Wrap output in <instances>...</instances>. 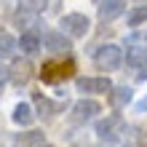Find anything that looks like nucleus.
<instances>
[{
    "instance_id": "obj_16",
    "label": "nucleus",
    "mask_w": 147,
    "mask_h": 147,
    "mask_svg": "<svg viewBox=\"0 0 147 147\" xmlns=\"http://www.w3.org/2000/svg\"><path fill=\"white\" fill-rule=\"evenodd\" d=\"M126 62L131 64V67H139L147 62V48H139V46H131L128 48V54H126Z\"/></svg>"
},
{
    "instance_id": "obj_2",
    "label": "nucleus",
    "mask_w": 147,
    "mask_h": 147,
    "mask_svg": "<svg viewBox=\"0 0 147 147\" xmlns=\"http://www.w3.org/2000/svg\"><path fill=\"white\" fill-rule=\"evenodd\" d=\"M59 27H62L64 35H70L72 40L75 38H86L91 30V22L86 13H64L62 19H59Z\"/></svg>"
},
{
    "instance_id": "obj_21",
    "label": "nucleus",
    "mask_w": 147,
    "mask_h": 147,
    "mask_svg": "<svg viewBox=\"0 0 147 147\" xmlns=\"http://www.w3.org/2000/svg\"><path fill=\"white\" fill-rule=\"evenodd\" d=\"M136 110H139V112H147V96L139 102V105H136Z\"/></svg>"
},
{
    "instance_id": "obj_8",
    "label": "nucleus",
    "mask_w": 147,
    "mask_h": 147,
    "mask_svg": "<svg viewBox=\"0 0 147 147\" xmlns=\"http://www.w3.org/2000/svg\"><path fill=\"white\" fill-rule=\"evenodd\" d=\"M19 48H22V54H27V56L38 54V51L43 48V38H40V32H38L35 27H30L27 32H22V38H19Z\"/></svg>"
},
{
    "instance_id": "obj_11",
    "label": "nucleus",
    "mask_w": 147,
    "mask_h": 147,
    "mask_svg": "<svg viewBox=\"0 0 147 147\" xmlns=\"http://www.w3.org/2000/svg\"><path fill=\"white\" fill-rule=\"evenodd\" d=\"M32 105H35V110H38L40 118H54L56 112L62 110L56 102H51L48 96H43V94H35V96H32Z\"/></svg>"
},
{
    "instance_id": "obj_22",
    "label": "nucleus",
    "mask_w": 147,
    "mask_h": 147,
    "mask_svg": "<svg viewBox=\"0 0 147 147\" xmlns=\"http://www.w3.org/2000/svg\"><path fill=\"white\" fill-rule=\"evenodd\" d=\"M139 80H147V62H144V67H142V72H139Z\"/></svg>"
},
{
    "instance_id": "obj_19",
    "label": "nucleus",
    "mask_w": 147,
    "mask_h": 147,
    "mask_svg": "<svg viewBox=\"0 0 147 147\" xmlns=\"http://www.w3.org/2000/svg\"><path fill=\"white\" fill-rule=\"evenodd\" d=\"M134 142H136V147H147V128H136Z\"/></svg>"
},
{
    "instance_id": "obj_4",
    "label": "nucleus",
    "mask_w": 147,
    "mask_h": 147,
    "mask_svg": "<svg viewBox=\"0 0 147 147\" xmlns=\"http://www.w3.org/2000/svg\"><path fill=\"white\" fill-rule=\"evenodd\" d=\"M43 48L54 56H67L72 51V38L64 35V32H56V30H48L43 35Z\"/></svg>"
},
{
    "instance_id": "obj_12",
    "label": "nucleus",
    "mask_w": 147,
    "mask_h": 147,
    "mask_svg": "<svg viewBox=\"0 0 147 147\" xmlns=\"http://www.w3.org/2000/svg\"><path fill=\"white\" fill-rule=\"evenodd\" d=\"M107 96H110V105L115 107V110H120V107H126L128 102H131V96H134V91L128 88V86H112Z\"/></svg>"
},
{
    "instance_id": "obj_3",
    "label": "nucleus",
    "mask_w": 147,
    "mask_h": 147,
    "mask_svg": "<svg viewBox=\"0 0 147 147\" xmlns=\"http://www.w3.org/2000/svg\"><path fill=\"white\" fill-rule=\"evenodd\" d=\"M123 131H126V120L120 115H107V118L96 120V136L102 142H115V139H120Z\"/></svg>"
},
{
    "instance_id": "obj_6",
    "label": "nucleus",
    "mask_w": 147,
    "mask_h": 147,
    "mask_svg": "<svg viewBox=\"0 0 147 147\" xmlns=\"http://www.w3.org/2000/svg\"><path fill=\"white\" fill-rule=\"evenodd\" d=\"M96 112H102L99 102H94V99H80V102H75V105H72L70 118H72V123L83 126V123H88V120L96 118Z\"/></svg>"
},
{
    "instance_id": "obj_1",
    "label": "nucleus",
    "mask_w": 147,
    "mask_h": 147,
    "mask_svg": "<svg viewBox=\"0 0 147 147\" xmlns=\"http://www.w3.org/2000/svg\"><path fill=\"white\" fill-rule=\"evenodd\" d=\"M94 62H96L99 70H118L120 64H123V51H120V46H115V43H107V46H99L96 54H94Z\"/></svg>"
},
{
    "instance_id": "obj_7",
    "label": "nucleus",
    "mask_w": 147,
    "mask_h": 147,
    "mask_svg": "<svg viewBox=\"0 0 147 147\" xmlns=\"http://www.w3.org/2000/svg\"><path fill=\"white\" fill-rule=\"evenodd\" d=\"M75 88L83 94H110L112 80L110 78H75Z\"/></svg>"
},
{
    "instance_id": "obj_5",
    "label": "nucleus",
    "mask_w": 147,
    "mask_h": 147,
    "mask_svg": "<svg viewBox=\"0 0 147 147\" xmlns=\"http://www.w3.org/2000/svg\"><path fill=\"white\" fill-rule=\"evenodd\" d=\"M72 72H75V64L67 59V62H46L43 64V70H40V75H43V80L46 83H59V80H67V78H72Z\"/></svg>"
},
{
    "instance_id": "obj_23",
    "label": "nucleus",
    "mask_w": 147,
    "mask_h": 147,
    "mask_svg": "<svg viewBox=\"0 0 147 147\" xmlns=\"http://www.w3.org/2000/svg\"><path fill=\"white\" fill-rule=\"evenodd\" d=\"M40 147H51V144H46V142H43V144H40Z\"/></svg>"
},
{
    "instance_id": "obj_13",
    "label": "nucleus",
    "mask_w": 147,
    "mask_h": 147,
    "mask_svg": "<svg viewBox=\"0 0 147 147\" xmlns=\"http://www.w3.org/2000/svg\"><path fill=\"white\" fill-rule=\"evenodd\" d=\"M11 120L16 126H30L32 120H35V110H32L27 102H19V105L13 107V115H11Z\"/></svg>"
},
{
    "instance_id": "obj_15",
    "label": "nucleus",
    "mask_w": 147,
    "mask_h": 147,
    "mask_svg": "<svg viewBox=\"0 0 147 147\" xmlns=\"http://www.w3.org/2000/svg\"><path fill=\"white\" fill-rule=\"evenodd\" d=\"M43 142V131H27V134H16L13 136V147H40Z\"/></svg>"
},
{
    "instance_id": "obj_20",
    "label": "nucleus",
    "mask_w": 147,
    "mask_h": 147,
    "mask_svg": "<svg viewBox=\"0 0 147 147\" xmlns=\"http://www.w3.org/2000/svg\"><path fill=\"white\" fill-rule=\"evenodd\" d=\"M8 78H11V72H8V67L5 64H0V88L8 83Z\"/></svg>"
},
{
    "instance_id": "obj_24",
    "label": "nucleus",
    "mask_w": 147,
    "mask_h": 147,
    "mask_svg": "<svg viewBox=\"0 0 147 147\" xmlns=\"http://www.w3.org/2000/svg\"><path fill=\"white\" fill-rule=\"evenodd\" d=\"M144 40H147V35H144Z\"/></svg>"
},
{
    "instance_id": "obj_14",
    "label": "nucleus",
    "mask_w": 147,
    "mask_h": 147,
    "mask_svg": "<svg viewBox=\"0 0 147 147\" xmlns=\"http://www.w3.org/2000/svg\"><path fill=\"white\" fill-rule=\"evenodd\" d=\"M16 48H19V40H16L11 32L0 30V59H11L16 54Z\"/></svg>"
},
{
    "instance_id": "obj_17",
    "label": "nucleus",
    "mask_w": 147,
    "mask_h": 147,
    "mask_svg": "<svg viewBox=\"0 0 147 147\" xmlns=\"http://www.w3.org/2000/svg\"><path fill=\"white\" fill-rule=\"evenodd\" d=\"M144 19H147V5H139L134 11H128V27H139Z\"/></svg>"
},
{
    "instance_id": "obj_10",
    "label": "nucleus",
    "mask_w": 147,
    "mask_h": 147,
    "mask_svg": "<svg viewBox=\"0 0 147 147\" xmlns=\"http://www.w3.org/2000/svg\"><path fill=\"white\" fill-rule=\"evenodd\" d=\"M8 72H11V78H8V80H13L16 86H24V83H30V78H32V64L19 59L13 67H8Z\"/></svg>"
},
{
    "instance_id": "obj_18",
    "label": "nucleus",
    "mask_w": 147,
    "mask_h": 147,
    "mask_svg": "<svg viewBox=\"0 0 147 147\" xmlns=\"http://www.w3.org/2000/svg\"><path fill=\"white\" fill-rule=\"evenodd\" d=\"M46 5H48V0H19V8H24V11H32V13H40Z\"/></svg>"
},
{
    "instance_id": "obj_9",
    "label": "nucleus",
    "mask_w": 147,
    "mask_h": 147,
    "mask_svg": "<svg viewBox=\"0 0 147 147\" xmlns=\"http://www.w3.org/2000/svg\"><path fill=\"white\" fill-rule=\"evenodd\" d=\"M126 11V0H102L99 3V16L102 22H112Z\"/></svg>"
}]
</instances>
